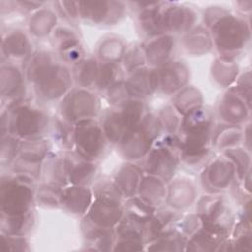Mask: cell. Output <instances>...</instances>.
<instances>
[{"mask_svg":"<svg viewBox=\"0 0 252 252\" xmlns=\"http://www.w3.org/2000/svg\"><path fill=\"white\" fill-rule=\"evenodd\" d=\"M32 194L26 185L9 181L2 184L1 210L9 217L25 216L30 208Z\"/></svg>","mask_w":252,"mask_h":252,"instance_id":"1","label":"cell"},{"mask_svg":"<svg viewBox=\"0 0 252 252\" xmlns=\"http://www.w3.org/2000/svg\"><path fill=\"white\" fill-rule=\"evenodd\" d=\"M121 216V211L117 205L110 200L103 198L94 204L91 211L93 221L101 227H110L115 224Z\"/></svg>","mask_w":252,"mask_h":252,"instance_id":"5","label":"cell"},{"mask_svg":"<svg viewBox=\"0 0 252 252\" xmlns=\"http://www.w3.org/2000/svg\"><path fill=\"white\" fill-rule=\"evenodd\" d=\"M75 139L78 149L86 158L95 157L103 149L102 132L98 125L90 119L78 123Z\"/></svg>","mask_w":252,"mask_h":252,"instance_id":"2","label":"cell"},{"mask_svg":"<svg viewBox=\"0 0 252 252\" xmlns=\"http://www.w3.org/2000/svg\"><path fill=\"white\" fill-rule=\"evenodd\" d=\"M11 127L17 135L23 137L35 135L43 129L44 117L35 109L27 106L19 107L13 115Z\"/></svg>","mask_w":252,"mask_h":252,"instance_id":"3","label":"cell"},{"mask_svg":"<svg viewBox=\"0 0 252 252\" xmlns=\"http://www.w3.org/2000/svg\"><path fill=\"white\" fill-rule=\"evenodd\" d=\"M242 23H237L232 18L224 19L219 25L216 40L220 47L224 49H234L243 45L245 42V28Z\"/></svg>","mask_w":252,"mask_h":252,"instance_id":"4","label":"cell"}]
</instances>
